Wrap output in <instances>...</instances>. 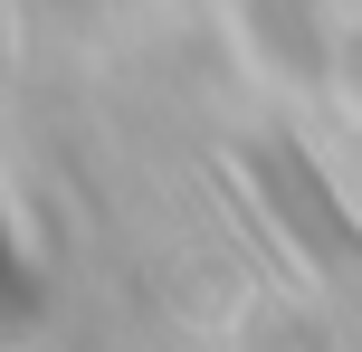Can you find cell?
Here are the masks:
<instances>
[{
  "instance_id": "1",
  "label": "cell",
  "mask_w": 362,
  "mask_h": 352,
  "mask_svg": "<svg viewBox=\"0 0 362 352\" xmlns=\"http://www.w3.org/2000/svg\"><path fill=\"white\" fill-rule=\"evenodd\" d=\"M267 190H276V200L296 210V229H305V238H325L334 257H353V267H362V229H353L344 210H334L325 190L305 181V162H286V152H267Z\"/></svg>"
}]
</instances>
